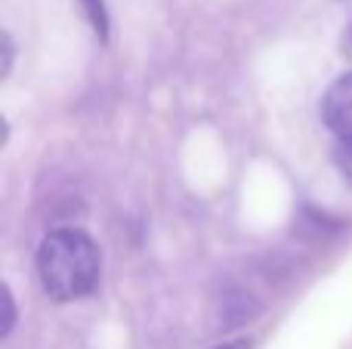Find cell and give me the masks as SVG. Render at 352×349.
<instances>
[{"label": "cell", "instance_id": "6da1fadb", "mask_svg": "<svg viewBox=\"0 0 352 349\" xmlns=\"http://www.w3.org/2000/svg\"><path fill=\"white\" fill-rule=\"evenodd\" d=\"M37 278L56 303L78 300L99 282V247L80 229H56L37 247Z\"/></svg>", "mask_w": 352, "mask_h": 349}, {"label": "cell", "instance_id": "7a4b0ae2", "mask_svg": "<svg viewBox=\"0 0 352 349\" xmlns=\"http://www.w3.org/2000/svg\"><path fill=\"white\" fill-rule=\"evenodd\" d=\"M322 117L337 139L352 146V71L328 87L322 99Z\"/></svg>", "mask_w": 352, "mask_h": 349}, {"label": "cell", "instance_id": "3957f363", "mask_svg": "<svg viewBox=\"0 0 352 349\" xmlns=\"http://www.w3.org/2000/svg\"><path fill=\"white\" fill-rule=\"evenodd\" d=\"M84 10H87V16H90L93 28H96L99 34L105 37V31H109V19H105V3H102V0H84Z\"/></svg>", "mask_w": 352, "mask_h": 349}, {"label": "cell", "instance_id": "277c9868", "mask_svg": "<svg viewBox=\"0 0 352 349\" xmlns=\"http://www.w3.org/2000/svg\"><path fill=\"white\" fill-rule=\"evenodd\" d=\"M3 306H6V319H3V337H10L12 325H16V309H12V297H10V291H6V288H3Z\"/></svg>", "mask_w": 352, "mask_h": 349}, {"label": "cell", "instance_id": "5b68a950", "mask_svg": "<svg viewBox=\"0 0 352 349\" xmlns=\"http://www.w3.org/2000/svg\"><path fill=\"white\" fill-rule=\"evenodd\" d=\"M213 349H250V344H244V340H235V344H226V346H213Z\"/></svg>", "mask_w": 352, "mask_h": 349}]
</instances>
